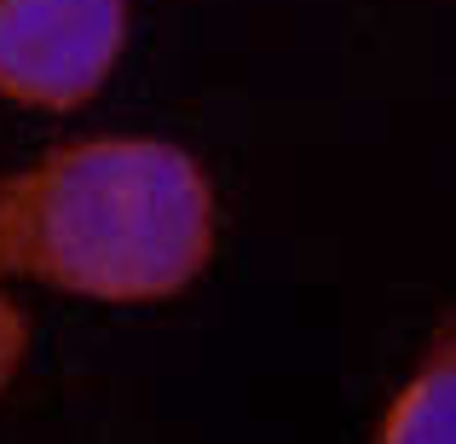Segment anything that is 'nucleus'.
<instances>
[{"label":"nucleus","mask_w":456,"mask_h":444,"mask_svg":"<svg viewBox=\"0 0 456 444\" xmlns=\"http://www.w3.org/2000/svg\"><path fill=\"white\" fill-rule=\"evenodd\" d=\"M23 346H29V323H23V311L0 295V392L12 387V375H18Z\"/></svg>","instance_id":"obj_4"},{"label":"nucleus","mask_w":456,"mask_h":444,"mask_svg":"<svg viewBox=\"0 0 456 444\" xmlns=\"http://www.w3.org/2000/svg\"><path fill=\"white\" fill-rule=\"evenodd\" d=\"M376 444H456V335L422 358L411 387L393 399Z\"/></svg>","instance_id":"obj_3"},{"label":"nucleus","mask_w":456,"mask_h":444,"mask_svg":"<svg viewBox=\"0 0 456 444\" xmlns=\"http://www.w3.org/2000/svg\"><path fill=\"white\" fill-rule=\"evenodd\" d=\"M214 254V190L162 139H81L0 179V271L87 300H167Z\"/></svg>","instance_id":"obj_1"},{"label":"nucleus","mask_w":456,"mask_h":444,"mask_svg":"<svg viewBox=\"0 0 456 444\" xmlns=\"http://www.w3.org/2000/svg\"><path fill=\"white\" fill-rule=\"evenodd\" d=\"M127 41V0H0V99L81 110Z\"/></svg>","instance_id":"obj_2"}]
</instances>
